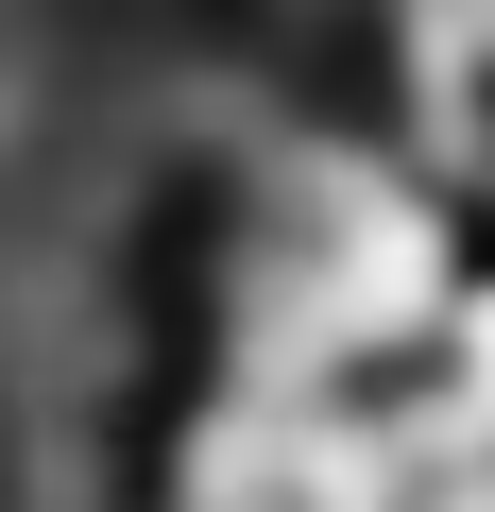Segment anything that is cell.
Segmentation results:
<instances>
[{
	"label": "cell",
	"instance_id": "obj_1",
	"mask_svg": "<svg viewBox=\"0 0 495 512\" xmlns=\"http://www.w3.org/2000/svg\"><path fill=\"white\" fill-rule=\"evenodd\" d=\"M410 410H427V444H444V461H495V239H478V274H461L444 342L410 359Z\"/></svg>",
	"mask_w": 495,
	"mask_h": 512
}]
</instances>
